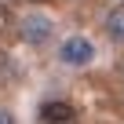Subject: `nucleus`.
I'll list each match as a JSON object with an SVG mask.
<instances>
[{
  "instance_id": "39448f33",
  "label": "nucleus",
  "mask_w": 124,
  "mask_h": 124,
  "mask_svg": "<svg viewBox=\"0 0 124 124\" xmlns=\"http://www.w3.org/2000/svg\"><path fill=\"white\" fill-rule=\"evenodd\" d=\"M0 124H18V120H15V113H11V109L0 106Z\"/></svg>"
},
{
  "instance_id": "7ed1b4c3",
  "label": "nucleus",
  "mask_w": 124,
  "mask_h": 124,
  "mask_svg": "<svg viewBox=\"0 0 124 124\" xmlns=\"http://www.w3.org/2000/svg\"><path fill=\"white\" fill-rule=\"evenodd\" d=\"M40 120L44 124H77V109L62 99H51V102L40 106Z\"/></svg>"
},
{
  "instance_id": "423d86ee",
  "label": "nucleus",
  "mask_w": 124,
  "mask_h": 124,
  "mask_svg": "<svg viewBox=\"0 0 124 124\" xmlns=\"http://www.w3.org/2000/svg\"><path fill=\"white\" fill-rule=\"evenodd\" d=\"M33 4H44V0H33Z\"/></svg>"
},
{
  "instance_id": "f03ea898",
  "label": "nucleus",
  "mask_w": 124,
  "mask_h": 124,
  "mask_svg": "<svg viewBox=\"0 0 124 124\" xmlns=\"http://www.w3.org/2000/svg\"><path fill=\"white\" fill-rule=\"evenodd\" d=\"M18 33H22V40H26V44L40 47V44H47V40H51V33H55V22H51L47 15L33 11V15H22V22H18Z\"/></svg>"
},
{
  "instance_id": "20e7f679",
  "label": "nucleus",
  "mask_w": 124,
  "mask_h": 124,
  "mask_svg": "<svg viewBox=\"0 0 124 124\" xmlns=\"http://www.w3.org/2000/svg\"><path fill=\"white\" fill-rule=\"evenodd\" d=\"M102 29H106V37H109L113 44H124V8H120V4L106 11V22H102Z\"/></svg>"
},
{
  "instance_id": "f257e3e1",
  "label": "nucleus",
  "mask_w": 124,
  "mask_h": 124,
  "mask_svg": "<svg viewBox=\"0 0 124 124\" xmlns=\"http://www.w3.org/2000/svg\"><path fill=\"white\" fill-rule=\"evenodd\" d=\"M58 62L70 66V70H84V66L95 62V44H91L88 37L73 33V37H66V40L58 44Z\"/></svg>"
},
{
  "instance_id": "0eeeda50",
  "label": "nucleus",
  "mask_w": 124,
  "mask_h": 124,
  "mask_svg": "<svg viewBox=\"0 0 124 124\" xmlns=\"http://www.w3.org/2000/svg\"><path fill=\"white\" fill-rule=\"evenodd\" d=\"M120 73H124V66H120Z\"/></svg>"
}]
</instances>
